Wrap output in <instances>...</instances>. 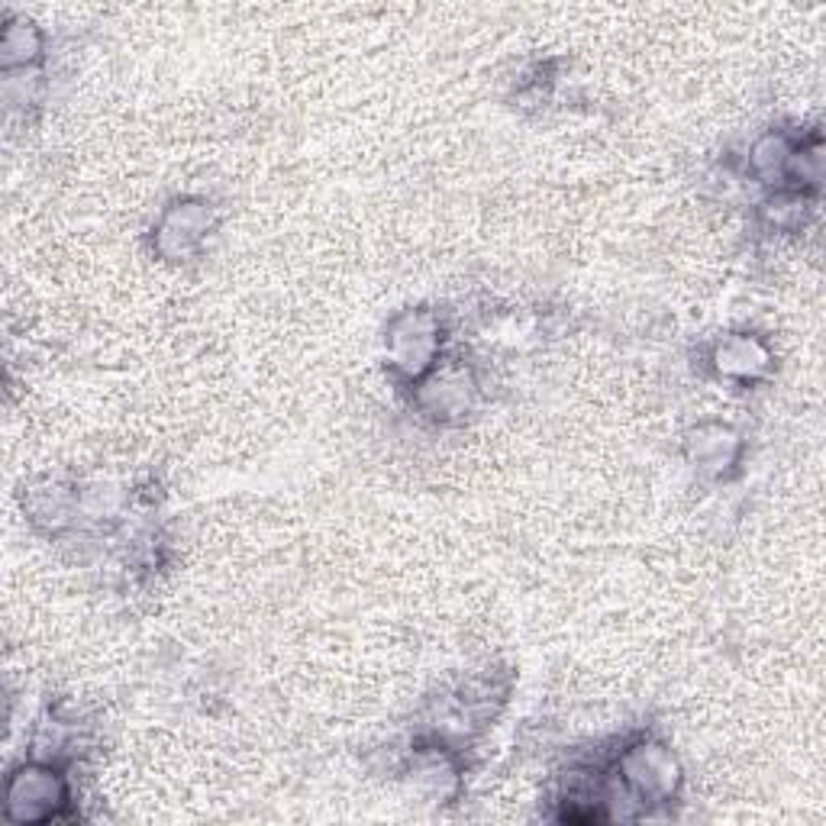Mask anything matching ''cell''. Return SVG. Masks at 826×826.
I'll list each match as a JSON object with an SVG mask.
<instances>
[{"label":"cell","instance_id":"obj_2","mask_svg":"<svg viewBox=\"0 0 826 826\" xmlns=\"http://www.w3.org/2000/svg\"><path fill=\"white\" fill-rule=\"evenodd\" d=\"M43 49V36L30 20H10L3 33V69L30 66Z\"/></svg>","mask_w":826,"mask_h":826},{"label":"cell","instance_id":"obj_3","mask_svg":"<svg viewBox=\"0 0 826 826\" xmlns=\"http://www.w3.org/2000/svg\"><path fill=\"white\" fill-rule=\"evenodd\" d=\"M717 365L723 375H756L758 368L765 365V352L758 349V343L753 340H730L727 345H720L717 352Z\"/></svg>","mask_w":826,"mask_h":826},{"label":"cell","instance_id":"obj_1","mask_svg":"<svg viewBox=\"0 0 826 826\" xmlns=\"http://www.w3.org/2000/svg\"><path fill=\"white\" fill-rule=\"evenodd\" d=\"M59 798H62V784H59V778H56L52 771H46V768H30V771L16 775V778L10 781V807L23 804V807H26V811H23V821H26V817H36L33 807H49V804H56Z\"/></svg>","mask_w":826,"mask_h":826}]
</instances>
